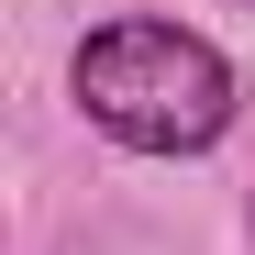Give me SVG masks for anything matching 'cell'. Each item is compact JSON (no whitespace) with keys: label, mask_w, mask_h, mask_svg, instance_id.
I'll return each mask as SVG.
<instances>
[{"label":"cell","mask_w":255,"mask_h":255,"mask_svg":"<svg viewBox=\"0 0 255 255\" xmlns=\"http://www.w3.org/2000/svg\"><path fill=\"white\" fill-rule=\"evenodd\" d=\"M78 111L133 155H200L233 133V67L178 22H100L78 45Z\"/></svg>","instance_id":"cell-1"}]
</instances>
